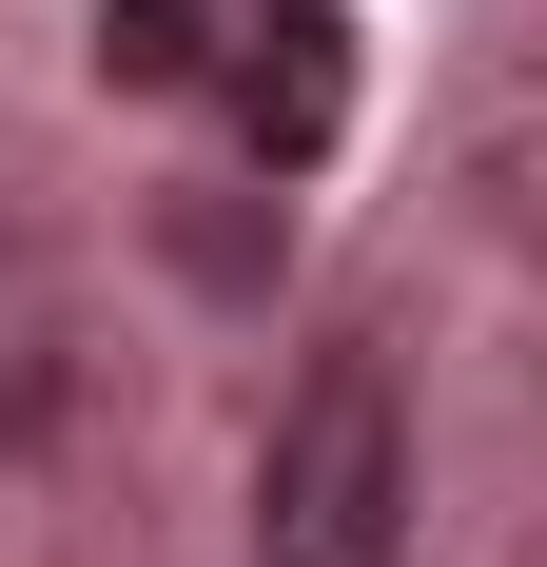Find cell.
Here are the masks:
<instances>
[{
  "mask_svg": "<svg viewBox=\"0 0 547 567\" xmlns=\"http://www.w3.org/2000/svg\"><path fill=\"white\" fill-rule=\"evenodd\" d=\"M411 548V411L372 352H313L255 431V567H391Z\"/></svg>",
  "mask_w": 547,
  "mask_h": 567,
  "instance_id": "6da1fadb",
  "label": "cell"
},
{
  "mask_svg": "<svg viewBox=\"0 0 547 567\" xmlns=\"http://www.w3.org/2000/svg\"><path fill=\"white\" fill-rule=\"evenodd\" d=\"M196 99H216V137L255 176H313L352 137V20L332 0H216V79Z\"/></svg>",
  "mask_w": 547,
  "mask_h": 567,
  "instance_id": "7a4b0ae2",
  "label": "cell"
},
{
  "mask_svg": "<svg viewBox=\"0 0 547 567\" xmlns=\"http://www.w3.org/2000/svg\"><path fill=\"white\" fill-rule=\"evenodd\" d=\"M99 79L117 99H196L216 79V0H99Z\"/></svg>",
  "mask_w": 547,
  "mask_h": 567,
  "instance_id": "3957f363",
  "label": "cell"
}]
</instances>
